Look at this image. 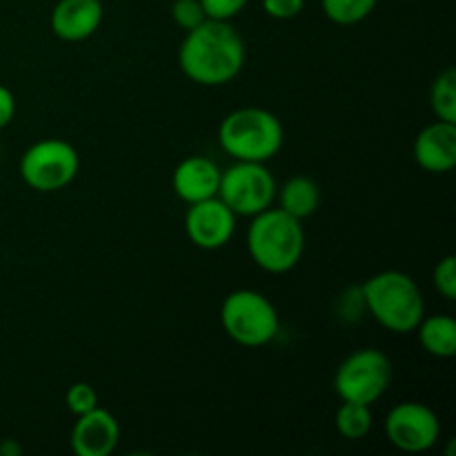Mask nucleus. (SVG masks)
<instances>
[{"mask_svg":"<svg viewBox=\"0 0 456 456\" xmlns=\"http://www.w3.org/2000/svg\"><path fill=\"white\" fill-rule=\"evenodd\" d=\"M183 74L205 87L234 80L245 65V43L227 20H208L187 31L178 52Z\"/></svg>","mask_w":456,"mask_h":456,"instance_id":"obj_1","label":"nucleus"},{"mask_svg":"<svg viewBox=\"0 0 456 456\" xmlns=\"http://www.w3.org/2000/svg\"><path fill=\"white\" fill-rule=\"evenodd\" d=\"M361 297L370 314L395 334H410L426 316L421 289L412 276L387 270L370 276L361 288Z\"/></svg>","mask_w":456,"mask_h":456,"instance_id":"obj_2","label":"nucleus"},{"mask_svg":"<svg viewBox=\"0 0 456 456\" xmlns=\"http://www.w3.org/2000/svg\"><path fill=\"white\" fill-rule=\"evenodd\" d=\"M248 249L252 261L270 274H285L301 261L305 249V232L301 221L281 208H267L256 214L248 232Z\"/></svg>","mask_w":456,"mask_h":456,"instance_id":"obj_3","label":"nucleus"},{"mask_svg":"<svg viewBox=\"0 0 456 456\" xmlns=\"http://www.w3.org/2000/svg\"><path fill=\"white\" fill-rule=\"evenodd\" d=\"M218 142L232 159L265 163L283 147V125L272 111L243 107L225 116L218 127Z\"/></svg>","mask_w":456,"mask_h":456,"instance_id":"obj_4","label":"nucleus"},{"mask_svg":"<svg viewBox=\"0 0 456 456\" xmlns=\"http://www.w3.org/2000/svg\"><path fill=\"white\" fill-rule=\"evenodd\" d=\"M221 323L227 337L245 347L267 346L281 328L276 307L254 289H236L223 301Z\"/></svg>","mask_w":456,"mask_h":456,"instance_id":"obj_5","label":"nucleus"},{"mask_svg":"<svg viewBox=\"0 0 456 456\" xmlns=\"http://www.w3.org/2000/svg\"><path fill=\"white\" fill-rule=\"evenodd\" d=\"M392 363L377 347H363L347 356L334 374V390L341 401L372 405L387 392Z\"/></svg>","mask_w":456,"mask_h":456,"instance_id":"obj_6","label":"nucleus"},{"mask_svg":"<svg viewBox=\"0 0 456 456\" xmlns=\"http://www.w3.org/2000/svg\"><path fill=\"white\" fill-rule=\"evenodd\" d=\"M216 196L236 216H256L274 203L276 183L265 163L236 160V165L221 172Z\"/></svg>","mask_w":456,"mask_h":456,"instance_id":"obj_7","label":"nucleus"},{"mask_svg":"<svg viewBox=\"0 0 456 456\" xmlns=\"http://www.w3.org/2000/svg\"><path fill=\"white\" fill-rule=\"evenodd\" d=\"M80 167L78 151L65 141L58 138H47L22 154L20 159V176L31 190L49 191L65 190L76 178Z\"/></svg>","mask_w":456,"mask_h":456,"instance_id":"obj_8","label":"nucleus"},{"mask_svg":"<svg viewBox=\"0 0 456 456\" xmlns=\"http://www.w3.org/2000/svg\"><path fill=\"white\" fill-rule=\"evenodd\" d=\"M386 435L401 452L419 454L435 448L441 436L439 417L428 405L405 401L390 410L386 419Z\"/></svg>","mask_w":456,"mask_h":456,"instance_id":"obj_9","label":"nucleus"},{"mask_svg":"<svg viewBox=\"0 0 456 456\" xmlns=\"http://www.w3.org/2000/svg\"><path fill=\"white\" fill-rule=\"evenodd\" d=\"M236 214L218 196L191 203L185 216V232L200 249H221L232 240Z\"/></svg>","mask_w":456,"mask_h":456,"instance_id":"obj_10","label":"nucleus"},{"mask_svg":"<svg viewBox=\"0 0 456 456\" xmlns=\"http://www.w3.org/2000/svg\"><path fill=\"white\" fill-rule=\"evenodd\" d=\"M120 428L114 414L102 408L80 414L71 430V450L78 456H110L118 445Z\"/></svg>","mask_w":456,"mask_h":456,"instance_id":"obj_11","label":"nucleus"},{"mask_svg":"<svg viewBox=\"0 0 456 456\" xmlns=\"http://www.w3.org/2000/svg\"><path fill=\"white\" fill-rule=\"evenodd\" d=\"M414 160L430 174H445L456 165V123L428 125L414 141Z\"/></svg>","mask_w":456,"mask_h":456,"instance_id":"obj_12","label":"nucleus"},{"mask_svg":"<svg viewBox=\"0 0 456 456\" xmlns=\"http://www.w3.org/2000/svg\"><path fill=\"white\" fill-rule=\"evenodd\" d=\"M101 22V0H58L52 12L53 34L67 43H78V40L94 36Z\"/></svg>","mask_w":456,"mask_h":456,"instance_id":"obj_13","label":"nucleus"},{"mask_svg":"<svg viewBox=\"0 0 456 456\" xmlns=\"http://www.w3.org/2000/svg\"><path fill=\"white\" fill-rule=\"evenodd\" d=\"M172 185L178 199L185 200L187 205L199 203L218 194L221 169L205 156H190L174 169Z\"/></svg>","mask_w":456,"mask_h":456,"instance_id":"obj_14","label":"nucleus"},{"mask_svg":"<svg viewBox=\"0 0 456 456\" xmlns=\"http://www.w3.org/2000/svg\"><path fill=\"white\" fill-rule=\"evenodd\" d=\"M417 330L419 341L428 354L436 359H452L456 354V321L452 316H423Z\"/></svg>","mask_w":456,"mask_h":456,"instance_id":"obj_15","label":"nucleus"},{"mask_svg":"<svg viewBox=\"0 0 456 456\" xmlns=\"http://www.w3.org/2000/svg\"><path fill=\"white\" fill-rule=\"evenodd\" d=\"M281 209L288 212L294 218H307L319 209L321 191L312 178L307 176H292L279 191Z\"/></svg>","mask_w":456,"mask_h":456,"instance_id":"obj_16","label":"nucleus"},{"mask_svg":"<svg viewBox=\"0 0 456 456\" xmlns=\"http://www.w3.org/2000/svg\"><path fill=\"white\" fill-rule=\"evenodd\" d=\"M337 430L347 441H361L363 436H368V432L372 430L370 405L343 401V405L337 412Z\"/></svg>","mask_w":456,"mask_h":456,"instance_id":"obj_17","label":"nucleus"},{"mask_svg":"<svg viewBox=\"0 0 456 456\" xmlns=\"http://www.w3.org/2000/svg\"><path fill=\"white\" fill-rule=\"evenodd\" d=\"M430 105L436 118L445 120V123H456V71L452 67L441 71L432 83Z\"/></svg>","mask_w":456,"mask_h":456,"instance_id":"obj_18","label":"nucleus"},{"mask_svg":"<svg viewBox=\"0 0 456 456\" xmlns=\"http://www.w3.org/2000/svg\"><path fill=\"white\" fill-rule=\"evenodd\" d=\"M379 0H321L325 16L337 25H356L374 12Z\"/></svg>","mask_w":456,"mask_h":456,"instance_id":"obj_19","label":"nucleus"},{"mask_svg":"<svg viewBox=\"0 0 456 456\" xmlns=\"http://www.w3.org/2000/svg\"><path fill=\"white\" fill-rule=\"evenodd\" d=\"M65 403L67 408H69V412L80 417V414H87L92 412L94 408H98V392L94 390L89 383H74V386L67 390Z\"/></svg>","mask_w":456,"mask_h":456,"instance_id":"obj_20","label":"nucleus"},{"mask_svg":"<svg viewBox=\"0 0 456 456\" xmlns=\"http://www.w3.org/2000/svg\"><path fill=\"white\" fill-rule=\"evenodd\" d=\"M172 18L174 22L185 31L194 29V27H199L200 22L208 20L200 0H174Z\"/></svg>","mask_w":456,"mask_h":456,"instance_id":"obj_21","label":"nucleus"},{"mask_svg":"<svg viewBox=\"0 0 456 456\" xmlns=\"http://www.w3.org/2000/svg\"><path fill=\"white\" fill-rule=\"evenodd\" d=\"M435 288L448 301L456 298V258L452 254L441 258L439 265L435 267Z\"/></svg>","mask_w":456,"mask_h":456,"instance_id":"obj_22","label":"nucleus"},{"mask_svg":"<svg viewBox=\"0 0 456 456\" xmlns=\"http://www.w3.org/2000/svg\"><path fill=\"white\" fill-rule=\"evenodd\" d=\"M205 16L214 20H230L245 9L248 0H200Z\"/></svg>","mask_w":456,"mask_h":456,"instance_id":"obj_23","label":"nucleus"},{"mask_svg":"<svg viewBox=\"0 0 456 456\" xmlns=\"http://www.w3.org/2000/svg\"><path fill=\"white\" fill-rule=\"evenodd\" d=\"M305 7V0H263V9L267 16L276 18V20H289L297 18Z\"/></svg>","mask_w":456,"mask_h":456,"instance_id":"obj_24","label":"nucleus"},{"mask_svg":"<svg viewBox=\"0 0 456 456\" xmlns=\"http://www.w3.org/2000/svg\"><path fill=\"white\" fill-rule=\"evenodd\" d=\"M13 114H16V98L7 87L0 85V129L12 123Z\"/></svg>","mask_w":456,"mask_h":456,"instance_id":"obj_25","label":"nucleus"},{"mask_svg":"<svg viewBox=\"0 0 456 456\" xmlns=\"http://www.w3.org/2000/svg\"><path fill=\"white\" fill-rule=\"evenodd\" d=\"M22 454V448L18 445L16 439H4L3 444H0V456H20Z\"/></svg>","mask_w":456,"mask_h":456,"instance_id":"obj_26","label":"nucleus"}]
</instances>
